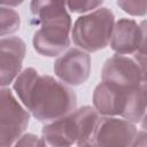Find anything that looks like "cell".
<instances>
[{"instance_id": "obj_1", "label": "cell", "mask_w": 147, "mask_h": 147, "mask_svg": "<svg viewBox=\"0 0 147 147\" xmlns=\"http://www.w3.org/2000/svg\"><path fill=\"white\" fill-rule=\"evenodd\" d=\"M31 23L38 29L32 37V46L41 56L59 57L71 45L72 20L65 1L30 2Z\"/></svg>"}, {"instance_id": "obj_2", "label": "cell", "mask_w": 147, "mask_h": 147, "mask_svg": "<svg viewBox=\"0 0 147 147\" xmlns=\"http://www.w3.org/2000/svg\"><path fill=\"white\" fill-rule=\"evenodd\" d=\"M24 107L32 117L46 124L75 111L78 108L77 94L56 77L40 75Z\"/></svg>"}, {"instance_id": "obj_3", "label": "cell", "mask_w": 147, "mask_h": 147, "mask_svg": "<svg viewBox=\"0 0 147 147\" xmlns=\"http://www.w3.org/2000/svg\"><path fill=\"white\" fill-rule=\"evenodd\" d=\"M116 20L111 9L100 7L96 10L76 18L71 30L75 47L91 54L109 46Z\"/></svg>"}, {"instance_id": "obj_4", "label": "cell", "mask_w": 147, "mask_h": 147, "mask_svg": "<svg viewBox=\"0 0 147 147\" xmlns=\"http://www.w3.org/2000/svg\"><path fill=\"white\" fill-rule=\"evenodd\" d=\"M0 95V147H13L25 133L31 114L9 87H1Z\"/></svg>"}, {"instance_id": "obj_5", "label": "cell", "mask_w": 147, "mask_h": 147, "mask_svg": "<svg viewBox=\"0 0 147 147\" xmlns=\"http://www.w3.org/2000/svg\"><path fill=\"white\" fill-rule=\"evenodd\" d=\"M137 124L117 116H100L92 142L95 147H131Z\"/></svg>"}, {"instance_id": "obj_6", "label": "cell", "mask_w": 147, "mask_h": 147, "mask_svg": "<svg viewBox=\"0 0 147 147\" xmlns=\"http://www.w3.org/2000/svg\"><path fill=\"white\" fill-rule=\"evenodd\" d=\"M101 82L117 90H130L141 85L142 70L132 56L114 54L102 65Z\"/></svg>"}, {"instance_id": "obj_7", "label": "cell", "mask_w": 147, "mask_h": 147, "mask_svg": "<svg viewBox=\"0 0 147 147\" xmlns=\"http://www.w3.org/2000/svg\"><path fill=\"white\" fill-rule=\"evenodd\" d=\"M91 55L77 47H70L62 55L55 59L53 71L55 77L65 85L80 86L91 74Z\"/></svg>"}, {"instance_id": "obj_8", "label": "cell", "mask_w": 147, "mask_h": 147, "mask_svg": "<svg viewBox=\"0 0 147 147\" xmlns=\"http://www.w3.org/2000/svg\"><path fill=\"white\" fill-rule=\"evenodd\" d=\"M26 44L18 36L0 39V74L1 87H9L23 70Z\"/></svg>"}, {"instance_id": "obj_9", "label": "cell", "mask_w": 147, "mask_h": 147, "mask_svg": "<svg viewBox=\"0 0 147 147\" xmlns=\"http://www.w3.org/2000/svg\"><path fill=\"white\" fill-rule=\"evenodd\" d=\"M141 39L142 33L139 23L133 18L122 17L115 23L109 46L115 54L130 56L139 49Z\"/></svg>"}, {"instance_id": "obj_10", "label": "cell", "mask_w": 147, "mask_h": 147, "mask_svg": "<svg viewBox=\"0 0 147 147\" xmlns=\"http://www.w3.org/2000/svg\"><path fill=\"white\" fill-rule=\"evenodd\" d=\"M41 138L53 147H75L77 145V134L71 114L44 124Z\"/></svg>"}, {"instance_id": "obj_11", "label": "cell", "mask_w": 147, "mask_h": 147, "mask_svg": "<svg viewBox=\"0 0 147 147\" xmlns=\"http://www.w3.org/2000/svg\"><path fill=\"white\" fill-rule=\"evenodd\" d=\"M124 91L100 82L93 91L92 106L100 116H121Z\"/></svg>"}, {"instance_id": "obj_12", "label": "cell", "mask_w": 147, "mask_h": 147, "mask_svg": "<svg viewBox=\"0 0 147 147\" xmlns=\"http://www.w3.org/2000/svg\"><path fill=\"white\" fill-rule=\"evenodd\" d=\"M147 111V93L142 84L130 90H125L123 94V105L121 116L134 124H140Z\"/></svg>"}, {"instance_id": "obj_13", "label": "cell", "mask_w": 147, "mask_h": 147, "mask_svg": "<svg viewBox=\"0 0 147 147\" xmlns=\"http://www.w3.org/2000/svg\"><path fill=\"white\" fill-rule=\"evenodd\" d=\"M71 117L77 134V145L92 141L96 124L100 118V115L94 109V107L82 106L71 113Z\"/></svg>"}, {"instance_id": "obj_14", "label": "cell", "mask_w": 147, "mask_h": 147, "mask_svg": "<svg viewBox=\"0 0 147 147\" xmlns=\"http://www.w3.org/2000/svg\"><path fill=\"white\" fill-rule=\"evenodd\" d=\"M40 74L34 68H24L13 83V91L23 106H25L30 93Z\"/></svg>"}, {"instance_id": "obj_15", "label": "cell", "mask_w": 147, "mask_h": 147, "mask_svg": "<svg viewBox=\"0 0 147 147\" xmlns=\"http://www.w3.org/2000/svg\"><path fill=\"white\" fill-rule=\"evenodd\" d=\"M0 22H1V26H0L1 38L9 37V36H14V33L18 31L21 25V17H20V14L14 8L1 6Z\"/></svg>"}, {"instance_id": "obj_16", "label": "cell", "mask_w": 147, "mask_h": 147, "mask_svg": "<svg viewBox=\"0 0 147 147\" xmlns=\"http://www.w3.org/2000/svg\"><path fill=\"white\" fill-rule=\"evenodd\" d=\"M116 5L126 14L134 17H144L147 15V1L140 0H119Z\"/></svg>"}, {"instance_id": "obj_17", "label": "cell", "mask_w": 147, "mask_h": 147, "mask_svg": "<svg viewBox=\"0 0 147 147\" xmlns=\"http://www.w3.org/2000/svg\"><path fill=\"white\" fill-rule=\"evenodd\" d=\"M103 1H94V0H84V1H65L67 8L69 13L85 15L96 10L98 8L102 7Z\"/></svg>"}, {"instance_id": "obj_18", "label": "cell", "mask_w": 147, "mask_h": 147, "mask_svg": "<svg viewBox=\"0 0 147 147\" xmlns=\"http://www.w3.org/2000/svg\"><path fill=\"white\" fill-rule=\"evenodd\" d=\"M139 25L141 29L142 39L139 49L132 55V57L136 60V62L144 71L145 69H147V20H141L139 22Z\"/></svg>"}, {"instance_id": "obj_19", "label": "cell", "mask_w": 147, "mask_h": 147, "mask_svg": "<svg viewBox=\"0 0 147 147\" xmlns=\"http://www.w3.org/2000/svg\"><path fill=\"white\" fill-rule=\"evenodd\" d=\"M13 147H45V142L41 137H38L34 133L25 132Z\"/></svg>"}, {"instance_id": "obj_20", "label": "cell", "mask_w": 147, "mask_h": 147, "mask_svg": "<svg viewBox=\"0 0 147 147\" xmlns=\"http://www.w3.org/2000/svg\"><path fill=\"white\" fill-rule=\"evenodd\" d=\"M131 147H147V131L138 130Z\"/></svg>"}, {"instance_id": "obj_21", "label": "cell", "mask_w": 147, "mask_h": 147, "mask_svg": "<svg viewBox=\"0 0 147 147\" xmlns=\"http://www.w3.org/2000/svg\"><path fill=\"white\" fill-rule=\"evenodd\" d=\"M142 87L145 90V92L147 93V69H145L142 71Z\"/></svg>"}, {"instance_id": "obj_22", "label": "cell", "mask_w": 147, "mask_h": 147, "mask_svg": "<svg viewBox=\"0 0 147 147\" xmlns=\"http://www.w3.org/2000/svg\"><path fill=\"white\" fill-rule=\"evenodd\" d=\"M140 129L144 131H147V111L145 114V116L142 117L141 122H140Z\"/></svg>"}, {"instance_id": "obj_23", "label": "cell", "mask_w": 147, "mask_h": 147, "mask_svg": "<svg viewBox=\"0 0 147 147\" xmlns=\"http://www.w3.org/2000/svg\"><path fill=\"white\" fill-rule=\"evenodd\" d=\"M75 147H95V146H94V144H93L92 141H90V142H85V144L77 145V146H75Z\"/></svg>"}, {"instance_id": "obj_24", "label": "cell", "mask_w": 147, "mask_h": 147, "mask_svg": "<svg viewBox=\"0 0 147 147\" xmlns=\"http://www.w3.org/2000/svg\"><path fill=\"white\" fill-rule=\"evenodd\" d=\"M44 142H45V141H44ZM45 147H53V146H49V145H47V144L45 142Z\"/></svg>"}]
</instances>
